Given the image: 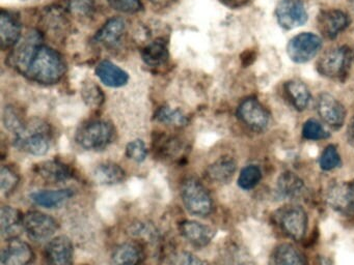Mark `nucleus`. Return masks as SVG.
I'll use <instances>...</instances> for the list:
<instances>
[{
  "instance_id": "8",
  "label": "nucleus",
  "mask_w": 354,
  "mask_h": 265,
  "mask_svg": "<svg viewBox=\"0 0 354 265\" xmlns=\"http://www.w3.org/2000/svg\"><path fill=\"white\" fill-rule=\"evenodd\" d=\"M322 47V39L310 32L300 33L294 37L287 46L290 59L295 63H306L318 54Z\"/></svg>"
},
{
  "instance_id": "29",
  "label": "nucleus",
  "mask_w": 354,
  "mask_h": 265,
  "mask_svg": "<svg viewBox=\"0 0 354 265\" xmlns=\"http://www.w3.org/2000/svg\"><path fill=\"white\" fill-rule=\"evenodd\" d=\"M286 92L291 103L298 111H304L310 104L312 95L308 86L300 80L288 81L285 85Z\"/></svg>"
},
{
  "instance_id": "38",
  "label": "nucleus",
  "mask_w": 354,
  "mask_h": 265,
  "mask_svg": "<svg viewBox=\"0 0 354 265\" xmlns=\"http://www.w3.org/2000/svg\"><path fill=\"white\" fill-rule=\"evenodd\" d=\"M3 124L8 130H12L14 134H16L24 128L26 122L22 119L15 108L8 106L3 111Z\"/></svg>"
},
{
  "instance_id": "5",
  "label": "nucleus",
  "mask_w": 354,
  "mask_h": 265,
  "mask_svg": "<svg viewBox=\"0 0 354 265\" xmlns=\"http://www.w3.org/2000/svg\"><path fill=\"white\" fill-rule=\"evenodd\" d=\"M182 200L186 209L196 217L212 213L213 201L207 188L196 178H187L182 184Z\"/></svg>"
},
{
  "instance_id": "23",
  "label": "nucleus",
  "mask_w": 354,
  "mask_h": 265,
  "mask_svg": "<svg viewBox=\"0 0 354 265\" xmlns=\"http://www.w3.org/2000/svg\"><path fill=\"white\" fill-rule=\"evenodd\" d=\"M96 75L103 84L113 88L125 86L129 81L128 72L109 60H104L98 64Z\"/></svg>"
},
{
  "instance_id": "42",
  "label": "nucleus",
  "mask_w": 354,
  "mask_h": 265,
  "mask_svg": "<svg viewBox=\"0 0 354 265\" xmlns=\"http://www.w3.org/2000/svg\"><path fill=\"white\" fill-rule=\"evenodd\" d=\"M171 265H208V263L192 253L180 252L173 257Z\"/></svg>"
},
{
  "instance_id": "45",
  "label": "nucleus",
  "mask_w": 354,
  "mask_h": 265,
  "mask_svg": "<svg viewBox=\"0 0 354 265\" xmlns=\"http://www.w3.org/2000/svg\"><path fill=\"white\" fill-rule=\"evenodd\" d=\"M157 8H167L171 6L175 0H150Z\"/></svg>"
},
{
  "instance_id": "21",
  "label": "nucleus",
  "mask_w": 354,
  "mask_h": 265,
  "mask_svg": "<svg viewBox=\"0 0 354 265\" xmlns=\"http://www.w3.org/2000/svg\"><path fill=\"white\" fill-rule=\"evenodd\" d=\"M142 58L150 68H162L169 59V46L167 39L159 37L149 43L142 50Z\"/></svg>"
},
{
  "instance_id": "18",
  "label": "nucleus",
  "mask_w": 354,
  "mask_h": 265,
  "mask_svg": "<svg viewBox=\"0 0 354 265\" xmlns=\"http://www.w3.org/2000/svg\"><path fill=\"white\" fill-rule=\"evenodd\" d=\"M35 172L42 179L53 184L67 181L73 177V170L67 164L57 159L42 161L35 167Z\"/></svg>"
},
{
  "instance_id": "19",
  "label": "nucleus",
  "mask_w": 354,
  "mask_h": 265,
  "mask_svg": "<svg viewBox=\"0 0 354 265\" xmlns=\"http://www.w3.org/2000/svg\"><path fill=\"white\" fill-rule=\"evenodd\" d=\"M125 30V21L122 18L113 17L99 29L94 37V41L104 47H115L121 41Z\"/></svg>"
},
{
  "instance_id": "32",
  "label": "nucleus",
  "mask_w": 354,
  "mask_h": 265,
  "mask_svg": "<svg viewBox=\"0 0 354 265\" xmlns=\"http://www.w3.org/2000/svg\"><path fill=\"white\" fill-rule=\"evenodd\" d=\"M262 179V171L256 165H248L241 170L238 177V186L242 190H252L258 186Z\"/></svg>"
},
{
  "instance_id": "12",
  "label": "nucleus",
  "mask_w": 354,
  "mask_h": 265,
  "mask_svg": "<svg viewBox=\"0 0 354 265\" xmlns=\"http://www.w3.org/2000/svg\"><path fill=\"white\" fill-rule=\"evenodd\" d=\"M74 248L68 236L53 238L45 248L46 265H73Z\"/></svg>"
},
{
  "instance_id": "4",
  "label": "nucleus",
  "mask_w": 354,
  "mask_h": 265,
  "mask_svg": "<svg viewBox=\"0 0 354 265\" xmlns=\"http://www.w3.org/2000/svg\"><path fill=\"white\" fill-rule=\"evenodd\" d=\"M351 50L347 46L333 48L325 52L317 63L321 76L331 80H344L351 64Z\"/></svg>"
},
{
  "instance_id": "36",
  "label": "nucleus",
  "mask_w": 354,
  "mask_h": 265,
  "mask_svg": "<svg viewBox=\"0 0 354 265\" xmlns=\"http://www.w3.org/2000/svg\"><path fill=\"white\" fill-rule=\"evenodd\" d=\"M319 164L325 171H330V170L335 169V168H339L341 166V157H339V151H337L335 145H328V146L325 147L324 150L321 153Z\"/></svg>"
},
{
  "instance_id": "30",
  "label": "nucleus",
  "mask_w": 354,
  "mask_h": 265,
  "mask_svg": "<svg viewBox=\"0 0 354 265\" xmlns=\"http://www.w3.org/2000/svg\"><path fill=\"white\" fill-rule=\"evenodd\" d=\"M44 26L49 32L51 31L55 35L66 33L69 27V21L66 18L63 10L57 8H50L45 14Z\"/></svg>"
},
{
  "instance_id": "26",
  "label": "nucleus",
  "mask_w": 354,
  "mask_h": 265,
  "mask_svg": "<svg viewBox=\"0 0 354 265\" xmlns=\"http://www.w3.org/2000/svg\"><path fill=\"white\" fill-rule=\"evenodd\" d=\"M237 170L235 159L230 157H221L211 164L207 169V177L217 184H227L231 181Z\"/></svg>"
},
{
  "instance_id": "43",
  "label": "nucleus",
  "mask_w": 354,
  "mask_h": 265,
  "mask_svg": "<svg viewBox=\"0 0 354 265\" xmlns=\"http://www.w3.org/2000/svg\"><path fill=\"white\" fill-rule=\"evenodd\" d=\"M346 136H347V141L348 143H349L350 146H351L352 148H354V117L352 118L349 126H348Z\"/></svg>"
},
{
  "instance_id": "7",
  "label": "nucleus",
  "mask_w": 354,
  "mask_h": 265,
  "mask_svg": "<svg viewBox=\"0 0 354 265\" xmlns=\"http://www.w3.org/2000/svg\"><path fill=\"white\" fill-rule=\"evenodd\" d=\"M277 223L283 232L294 240H301L308 229V215L302 207L288 205L277 211Z\"/></svg>"
},
{
  "instance_id": "6",
  "label": "nucleus",
  "mask_w": 354,
  "mask_h": 265,
  "mask_svg": "<svg viewBox=\"0 0 354 265\" xmlns=\"http://www.w3.org/2000/svg\"><path fill=\"white\" fill-rule=\"evenodd\" d=\"M24 230L30 239L44 242L50 239L59 229L57 219L41 211H28L24 215Z\"/></svg>"
},
{
  "instance_id": "10",
  "label": "nucleus",
  "mask_w": 354,
  "mask_h": 265,
  "mask_svg": "<svg viewBox=\"0 0 354 265\" xmlns=\"http://www.w3.org/2000/svg\"><path fill=\"white\" fill-rule=\"evenodd\" d=\"M237 116L246 126L254 130H263L268 126L270 115L266 108L257 99H244L237 109Z\"/></svg>"
},
{
  "instance_id": "20",
  "label": "nucleus",
  "mask_w": 354,
  "mask_h": 265,
  "mask_svg": "<svg viewBox=\"0 0 354 265\" xmlns=\"http://www.w3.org/2000/svg\"><path fill=\"white\" fill-rule=\"evenodd\" d=\"M24 215L12 206H3L0 215V230L5 239L17 238L24 229Z\"/></svg>"
},
{
  "instance_id": "37",
  "label": "nucleus",
  "mask_w": 354,
  "mask_h": 265,
  "mask_svg": "<svg viewBox=\"0 0 354 265\" xmlns=\"http://www.w3.org/2000/svg\"><path fill=\"white\" fill-rule=\"evenodd\" d=\"M302 137L306 140H322L328 138L329 134L320 122L316 119H308L302 126Z\"/></svg>"
},
{
  "instance_id": "3",
  "label": "nucleus",
  "mask_w": 354,
  "mask_h": 265,
  "mask_svg": "<svg viewBox=\"0 0 354 265\" xmlns=\"http://www.w3.org/2000/svg\"><path fill=\"white\" fill-rule=\"evenodd\" d=\"M115 137V128L106 120H91L78 128L75 141L86 150H102Z\"/></svg>"
},
{
  "instance_id": "27",
  "label": "nucleus",
  "mask_w": 354,
  "mask_h": 265,
  "mask_svg": "<svg viewBox=\"0 0 354 265\" xmlns=\"http://www.w3.org/2000/svg\"><path fill=\"white\" fill-rule=\"evenodd\" d=\"M93 177L97 184L113 186V184H121L125 179L126 172L118 164L104 161L95 168L93 171Z\"/></svg>"
},
{
  "instance_id": "25",
  "label": "nucleus",
  "mask_w": 354,
  "mask_h": 265,
  "mask_svg": "<svg viewBox=\"0 0 354 265\" xmlns=\"http://www.w3.org/2000/svg\"><path fill=\"white\" fill-rule=\"evenodd\" d=\"M270 265H308L306 257L291 244H281L271 253Z\"/></svg>"
},
{
  "instance_id": "11",
  "label": "nucleus",
  "mask_w": 354,
  "mask_h": 265,
  "mask_svg": "<svg viewBox=\"0 0 354 265\" xmlns=\"http://www.w3.org/2000/svg\"><path fill=\"white\" fill-rule=\"evenodd\" d=\"M317 111L321 119L333 130H339L344 126L346 109L341 101L329 93H321L317 99Z\"/></svg>"
},
{
  "instance_id": "13",
  "label": "nucleus",
  "mask_w": 354,
  "mask_h": 265,
  "mask_svg": "<svg viewBox=\"0 0 354 265\" xmlns=\"http://www.w3.org/2000/svg\"><path fill=\"white\" fill-rule=\"evenodd\" d=\"M327 202L342 213H354V180L333 184L327 190Z\"/></svg>"
},
{
  "instance_id": "9",
  "label": "nucleus",
  "mask_w": 354,
  "mask_h": 265,
  "mask_svg": "<svg viewBox=\"0 0 354 265\" xmlns=\"http://www.w3.org/2000/svg\"><path fill=\"white\" fill-rule=\"evenodd\" d=\"M275 16L279 26L287 30L301 26L308 21V12L302 0H281Z\"/></svg>"
},
{
  "instance_id": "1",
  "label": "nucleus",
  "mask_w": 354,
  "mask_h": 265,
  "mask_svg": "<svg viewBox=\"0 0 354 265\" xmlns=\"http://www.w3.org/2000/svg\"><path fill=\"white\" fill-rule=\"evenodd\" d=\"M67 64L63 56L48 46L39 45L30 56L24 74L40 84L51 85L65 76Z\"/></svg>"
},
{
  "instance_id": "33",
  "label": "nucleus",
  "mask_w": 354,
  "mask_h": 265,
  "mask_svg": "<svg viewBox=\"0 0 354 265\" xmlns=\"http://www.w3.org/2000/svg\"><path fill=\"white\" fill-rule=\"evenodd\" d=\"M183 143L174 137H162L157 140L156 150L165 157H176L184 150Z\"/></svg>"
},
{
  "instance_id": "41",
  "label": "nucleus",
  "mask_w": 354,
  "mask_h": 265,
  "mask_svg": "<svg viewBox=\"0 0 354 265\" xmlns=\"http://www.w3.org/2000/svg\"><path fill=\"white\" fill-rule=\"evenodd\" d=\"M111 6L115 10L127 14H134L142 10V3L140 0H107Z\"/></svg>"
},
{
  "instance_id": "31",
  "label": "nucleus",
  "mask_w": 354,
  "mask_h": 265,
  "mask_svg": "<svg viewBox=\"0 0 354 265\" xmlns=\"http://www.w3.org/2000/svg\"><path fill=\"white\" fill-rule=\"evenodd\" d=\"M156 119L159 122L167 124V126H176V128H182L188 124V117L180 109H173V108L165 107L159 108L156 113Z\"/></svg>"
},
{
  "instance_id": "34",
  "label": "nucleus",
  "mask_w": 354,
  "mask_h": 265,
  "mask_svg": "<svg viewBox=\"0 0 354 265\" xmlns=\"http://www.w3.org/2000/svg\"><path fill=\"white\" fill-rule=\"evenodd\" d=\"M82 93V99L90 107L98 108L104 103V95L94 82L84 83Z\"/></svg>"
},
{
  "instance_id": "15",
  "label": "nucleus",
  "mask_w": 354,
  "mask_h": 265,
  "mask_svg": "<svg viewBox=\"0 0 354 265\" xmlns=\"http://www.w3.org/2000/svg\"><path fill=\"white\" fill-rule=\"evenodd\" d=\"M0 35L3 50L15 47L21 39V23L19 19L8 10H1L0 14Z\"/></svg>"
},
{
  "instance_id": "40",
  "label": "nucleus",
  "mask_w": 354,
  "mask_h": 265,
  "mask_svg": "<svg viewBox=\"0 0 354 265\" xmlns=\"http://www.w3.org/2000/svg\"><path fill=\"white\" fill-rule=\"evenodd\" d=\"M69 10L78 17H90L94 12L93 0H69Z\"/></svg>"
},
{
  "instance_id": "2",
  "label": "nucleus",
  "mask_w": 354,
  "mask_h": 265,
  "mask_svg": "<svg viewBox=\"0 0 354 265\" xmlns=\"http://www.w3.org/2000/svg\"><path fill=\"white\" fill-rule=\"evenodd\" d=\"M51 145V130L43 120L26 122L21 130L16 132L14 146L32 155H44Z\"/></svg>"
},
{
  "instance_id": "16",
  "label": "nucleus",
  "mask_w": 354,
  "mask_h": 265,
  "mask_svg": "<svg viewBox=\"0 0 354 265\" xmlns=\"http://www.w3.org/2000/svg\"><path fill=\"white\" fill-rule=\"evenodd\" d=\"M34 259L32 246L15 238L3 248L0 265H28Z\"/></svg>"
},
{
  "instance_id": "24",
  "label": "nucleus",
  "mask_w": 354,
  "mask_h": 265,
  "mask_svg": "<svg viewBox=\"0 0 354 265\" xmlns=\"http://www.w3.org/2000/svg\"><path fill=\"white\" fill-rule=\"evenodd\" d=\"M144 251L136 242H125L119 244L111 255L113 265H142Z\"/></svg>"
},
{
  "instance_id": "35",
  "label": "nucleus",
  "mask_w": 354,
  "mask_h": 265,
  "mask_svg": "<svg viewBox=\"0 0 354 265\" xmlns=\"http://www.w3.org/2000/svg\"><path fill=\"white\" fill-rule=\"evenodd\" d=\"M19 175L13 168L10 166H3L0 171V186L3 194H11L19 184Z\"/></svg>"
},
{
  "instance_id": "17",
  "label": "nucleus",
  "mask_w": 354,
  "mask_h": 265,
  "mask_svg": "<svg viewBox=\"0 0 354 265\" xmlns=\"http://www.w3.org/2000/svg\"><path fill=\"white\" fill-rule=\"evenodd\" d=\"M179 229L183 237L198 248L208 246L215 236V231L212 228L190 219L182 222Z\"/></svg>"
},
{
  "instance_id": "44",
  "label": "nucleus",
  "mask_w": 354,
  "mask_h": 265,
  "mask_svg": "<svg viewBox=\"0 0 354 265\" xmlns=\"http://www.w3.org/2000/svg\"><path fill=\"white\" fill-rule=\"evenodd\" d=\"M221 1L227 6H231V8H240V6L248 3L250 0H221Z\"/></svg>"
},
{
  "instance_id": "28",
  "label": "nucleus",
  "mask_w": 354,
  "mask_h": 265,
  "mask_svg": "<svg viewBox=\"0 0 354 265\" xmlns=\"http://www.w3.org/2000/svg\"><path fill=\"white\" fill-rule=\"evenodd\" d=\"M277 190L283 198L297 199L304 196L306 186L297 175L292 172H285L277 178Z\"/></svg>"
},
{
  "instance_id": "39",
  "label": "nucleus",
  "mask_w": 354,
  "mask_h": 265,
  "mask_svg": "<svg viewBox=\"0 0 354 265\" xmlns=\"http://www.w3.org/2000/svg\"><path fill=\"white\" fill-rule=\"evenodd\" d=\"M148 155L146 143L140 139L131 141L126 146V155L136 163H142Z\"/></svg>"
},
{
  "instance_id": "14",
  "label": "nucleus",
  "mask_w": 354,
  "mask_h": 265,
  "mask_svg": "<svg viewBox=\"0 0 354 265\" xmlns=\"http://www.w3.org/2000/svg\"><path fill=\"white\" fill-rule=\"evenodd\" d=\"M349 24V16L343 10H322L318 16L319 29L328 39L337 37Z\"/></svg>"
},
{
  "instance_id": "22",
  "label": "nucleus",
  "mask_w": 354,
  "mask_h": 265,
  "mask_svg": "<svg viewBox=\"0 0 354 265\" xmlns=\"http://www.w3.org/2000/svg\"><path fill=\"white\" fill-rule=\"evenodd\" d=\"M74 196L72 188L61 190H40L30 194V199L35 204L45 208H57L65 204Z\"/></svg>"
}]
</instances>
